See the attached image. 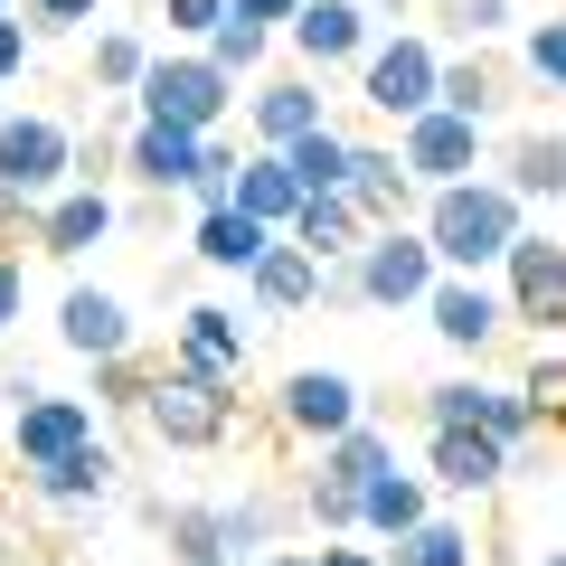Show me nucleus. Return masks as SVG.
<instances>
[{
  "label": "nucleus",
  "mask_w": 566,
  "mask_h": 566,
  "mask_svg": "<svg viewBox=\"0 0 566 566\" xmlns=\"http://www.w3.org/2000/svg\"><path fill=\"white\" fill-rule=\"evenodd\" d=\"M142 424H151L170 453H208V444L237 434V387H199V378H180V368L161 359V387H151Z\"/></svg>",
  "instance_id": "423d86ee"
},
{
  "label": "nucleus",
  "mask_w": 566,
  "mask_h": 566,
  "mask_svg": "<svg viewBox=\"0 0 566 566\" xmlns=\"http://www.w3.org/2000/svg\"><path fill=\"white\" fill-rule=\"evenodd\" d=\"M29 57H39V29L0 10V85H20V76H29Z\"/></svg>",
  "instance_id": "37998d69"
},
{
  "label": "nucleus",
  "mask_w": 566,
  "mask_h": 566,
  "mask_svg": "<svg viewBox=\"0 0 566 566\" xmlns=\"http://www.w3.org/2000/svg\"><path fill=\"white\" fill-rule=\"evenodd\" d=\"M520 76L547 85V95H566V10H557V20H538V29L520 39Z\"/></svg>",
  "instance_id": "4c0bfd02"
},
{
  "label": "nucleus",
  "mask_w": 566,
  "mask_h": 566,
  "mask_svg": "<svg viewBox=\"0 0 566 566\" xmlns=\"http://www.w3.org/2000/svg\"><path fill=\"white\" fill-rule=\"evenodd\" d=\"M20 312H29V264L20 245H0V331H20Z\"/></svg>",
  "instance_id": "c03bdc74"
},
{
  "label": "nucleus",
  "mask_w": 566,
  "mask_h": 566,
  "mask_svg": "<svg viewBox=\"0 0 566 566\" xmlns=\"http://www.w3.org/2000/svg\"><path fill=\"white\" fill-rule=\"evenodd\" d=\"M151 57H161V48L142 39V29L104 20V29H95V66H85V76H95V95H142V76H151Z\"/></svg>",
  "instance_id": "c85d7f7f"
},
{
  "label": "nucleus",
  "mask_w": 566,
  "mask_h": 566,
  "mask_svg": "<svg viewBox=\"0 0 566 566\" xmlns=\"http://www.w3.org/2000/svg\"><path fill=\"white\" fill-rule=\"evenodd\" d=\"M434 104H453V114H472V123H491L510 104V76L501 66H482V57H444V95Z\"/></svg>",
  "instance_id": "473e14b6"
},
{
  "label": "nucleus",
  "mask_w": 566,
  "mask_h": 566,
  "mask_svg": "<svg viewBox=\"0 0 566 566\" xmlns=\"http://www.w3.org/2000/svg\"><path fill=\"white\" fill-rule=\"evenodd\" d=\"M501 293H510V322H528L538 340L566 331V245L547 237V227H528V237L501 255Z\"/></svg>",
  "instance_id": "6e6552de"
},
{
  "label": "nucleus",
  "mask_w": 566,
  "mask_h": 566,
  "mask_svg": "<svg viewBox=\"0 0 566 566\" xmlns=\"http://www.w3.org/2000/svg\"><path fill=\"white\" fill-rule=\"evenodd\" d=\"M322 566H387V557H368V547H322Z\"/></svg>",
  "instance_id": "09e8293b"
},
{
  "label": "nucleus",
  "mask_w": 566,
  "mask_h": 566,
  "mask_svg": "<svg viewBox=\"0 0 566 566\" xmlns=\"http://www.w3.org/2000/svg\"><path fill=\"white\" fill-rule=\"evenodd\" d=\"M66 180H76V133L57 114H0V189L39 208Z\"/></svg>",
  "instance_id": "39448f33"
},
{
  "label": "nucleus",
  "mask_w": 566,
  "mask_h": 566,
  "mask_svg": "<svg viewBox=\"0 0 566 566\" xmlns=\"http://www.w3.org/2000/svg\"><path fill=\"white\" fill-rule=\"evenodd\" d=\"M151 528L170 538V557L180 566H237V547H227V510H208V501H180V510H151Z\"/></svg>",
  "instance_id": "a878e982"
},
{
  "label": "nucleus",
  "mask_w": 566,
  "mask_h": 566,
  "mask_svg": "<svg viewBox=\"0 0 566 566\" xmlns=\"http://www.w3.org/2000/svg\"><path fill=\"white\" fill-rule=\"evenodd\" d=\"M434 95H444V48L416 39V29H397V39H378V48L359 57V104H368V114L416 123Z\"/></svg>",
  "instance_id": "20e7f679"
},
{
  "label": "nucleus",
  "mask_w": 566,
  "mask_h": 566,
  "mask_svg": "<svg viewBox=\"0 0 566 566\" xmlns=\"http://www.w3.org/2000/svg\"><path fill=\"white\" fill-rule=\"evenodd\" d=\"M170 368L199 387H237L245 378V322L227 303H189L180 331H170Z\"/></svg>",
  "instance_id": "f8f14e48"
},
{
  "label": "nucleus",
  "mask_w": 566,
  "mask_h": 566,
  "mask_svg": "<svg viewBox=\"0 0 566 566\" xmlns=\"http://www.w3.org/2000/svg\"><path fill=\"white\" fill-rule=\"evenodd\" d=\"M199 161H208V133H189V123H151V114H142L133 133H123V170H133L142 189H161V199H170V189L189 199Z\"/></svg>",
  "instance_id": "dca6fc26"
},
{
  "label": "nucleus",
  "mask_w": 566,
  "mask_h": 566,
  "mask_svg": "<svg viewBox=\"0 0 566 566\" xmlns=\"http://www.w3.org/2000/svg\"><path fill=\"white\" fill-rule=\"evenodd\" d=\"M416 227L434 237L444 274H501V255L528 237V199L501 170H472V180H453V189H424Z\"/></svg>",
  "instance_id": "f257e3e1"
},
{
  "label": "nucleus",
  "mask_w": 566,
  "mask_h": 566,
  "mask_svg": "<svg viewBox=\"0 0 566 566\" xmlns=\"http://www.w3.org/2000/svg\"><path fill=\"white\" fill-rule=\"evenodd\" d=\"M303 520L322 528V538L359 528V482H340V472H312V482H303Z\"/></svg>",
  "instance_id": "c9c22d12"
},
{
  "label": "nucleus",
  "mask_w": 566,
  "mask_h": 566,
  "mask_svg": "<svg viewBox=\"0 0 566 566\" xmlns=\"http://www.w3.org/2000/svg\"><path fill=\"white\" fill-rule=\"evenodd\" d=\"M274 39H283V29H264V20H245V10H227V20L208 29V57H218L227 76H255V66L274 57Z\"/></svg>",
  "instance_id": "72a5a7b5"
},
{
  "label": "nucleus",
  "mask_w": 566,
  "mask_h": 566,
  "mask_svg": "<svg viewBox=\"0 0 566 566\" xmlns=\"http://www.w3.org/2000/svg\"><path fill=\"white\" fill-rule=\"evenodd\" d=\"M283 39H293L303 66H359L378 48V10H359V0H303V20L283 29Z\"/></svg>",
  "instance_id": "f3484780"
},
{
  "label": "nucleus",
  "mask_w": 566,
  "mask_h": 566,
  "mask_svg": "<svg viewBox=\"0 0 566 566\" xmlns=\"http://www.w3.org/2000/svg\"><path fill=\"white\" fill-rule=\"evenodd\" d=\"M538 566H566V547H547V557H538Z\"/></svg>",
  "instance_id": "8fccbe9b"
},
{
  "label": "nucleus",
  "mask_w": 566,
  "mask_h": 566,
  "mask_svg": "<svg viewBox=\"0 0 566 566\" xmlns=\"http://www.w3.org/2000/svg\"><path fill=\"white\" fill-rule=\"evenodd\" d=\"M0 95H10V85H0Z\"/></svg>",
  "instance_id": "603ef678"
},
{
  "label": "nucleus",
  "mask_w": 566,
  "mask_h": 566,
  "mask_svg": "<svg viewBox=\"0 0 566 566\" xmlns=\"http://www.w3.org/2000/svg\"><path fill=\"white\" fill-rule=\"evenodd\" d=\"M349 151H359V142H349L340 123H312L303 142H283V161H293V180H303V199H312V189H349Z\"/></svg>",
  "instance_id": "c756f323"
},
{
  "label": "nucleus",
  "mask_w": 566,
  "mask_h": 566,
  "mask_svg": "<svg viewBox=\"0 0 566 566\" xmlns=\"http://www.w3.org/2000/svg\"><path fill=\"white\" fill-rule=\"evenodd\" d=\"M114 227H123L114 189H104V180H66L57 199H39V227H29V237H39V255L76 264V255H95V245L114 237Z\"/></svg>",
  "instance_id": "9b49d317"
},
{
  "label": "nucleus",
  "mask_w": 566,
  "mask_h": 566,
  "mask_svg": "<svg viewBox=\"0 0 566 566\" xmlns=\"http://www.w3.org/2000/svg\"><path fill=\"white\" fill-rule=\"evenodd\" d=\"M95 444V406L85 397H29V406H10V463L20 472H48V463H66V453H85Z\"/></svg>",
  "instance_id": "9d476101"
},
{
  "label": "nucleus",
  "mask_w": 566,
  "mask_h": 566,
  "mask_svg": "<svg viewBox=\"0 0 566 566\" xmlns=\"http://www.w3.org/2000/svg\"><path fill=\"white\" fill-rule=\"evenodd\" d=\"M0 10H20V0H0Z\"/></svg>",
  "instance_id": "3c124183"
},
{
  "label": "nucleus",
  "mask_w": 566,
  "mask_h": 566,
  "mask_svg": "<svg viewBox=\"0 0 566 566\" xmlns=\"http://www.w3.org/2000/svg\"><path fill=\"white\" fill-rule=\"evenodd\" d=\"M322 274H331V264L312 255V245L293 237V227H283V237L264 245V264L245 274V293H255V312H264V322H293V312H312V303H322Z\"/></svg>",
  "instance_id": "a211bd4d"
},
{
  "label": "nucleus",
  "mask_w": 566,
  "mask_h": 566,
  "mask_svg": "<svg viewBox=\"0 0 566 566\" xmlns=\"http://www.w3.org/2000/svg\"><path fill=\"white\" fill-rule=\"evenodd\" d=\"M528 406L547 416V434H566V340H538V359H528Z\"/></svg>",
  "instance_id": "58836bf2"
},
{
  "label": "nucleus",
  "mask_w": 566,
  "mask_h": 566,
  "mask_svg": "<svg viewBox=\"0 0 566 566\" xmlns=\"http://www.w3.org/2000/svg\"><path fill=\"white\" fill-rule=\"evenodd\" d=\"M237 10H245V20H264V29H293V20H303V0H237Z\"/></svg>",
  "instance_id": "49530a36"
},
{
  "label": "nucleus",
  "mask_w": 566,
  "mask_h": 566,
  "mask_svg": "<svg viewBox=\"0 0 566 566\" xmlns=\"http://www.w3.org/2000/svg\"><path fill=\"white\" fill-rule=\"evenodd\" d=\"M444 20H453V39L491 48V39H510V20H520V10H510V0H453Z\"/></svg>",
  "instance_id": "a19ab883"
},
{
  "label": "nucleus",
  "mask_w": 566,
  "mask_h": 566,
  "mask_svg": "<svg viewBox=\"0 0 566 566\" xmlns=\"http://www.w3.org/2000/svg\"><path fill=\"white\" fill-rule=\"evenodd\" d=\"M424 322H434L444 349H491L510 331V293L491 274H444L434 293H424Z\"/></svg>",
  "instance_id": "ddd939ff"
},
{
  "label": "nucleus",
  "mask_w": 566,
  "mask_h": 566,
  "mask_svg": "<svg viewBox=\"0 0 566 566\" xmlns=\"http://www.w3.org/2000/svg\"><path fill=\"white\" fill-rule=\"evenodd\" d=\"M237 208L245 218H264V227H293V208H303V180H293V161L283 151H245V170H237Z\"/></svg>",
  "instance_id": "bb28decb"
},
{
  "label": "nucleus",
  "mask_w": 566,
  "mask_h": 566,
  "mask_svg": "<svg viewBox=\"0 0 566 566\" xmlns=\"http://www.w3.org/2000/svg\"><path fill=\"white\" fill-rule=\"evenodd\" d=\"M142 114L151 123H189V133H227V114H237V76H227L208 48H161L151 57V76H142Z\"/></svg>",
  "instance_id": "f03ea898"
},
{
  "label": "nucleus",
  "mask_w": 566,
  "mask_h": 566,
  "mask_svg": "<svg viewBox=\"0 0 566 566\" xmlns=\"http://www.w3.org/2000/svg\"><path fill=\"white\" fill-rule=\"evenodd\" d=\"M255 566H322V547H264Z\"/></svg>",
  "instance_id": "de8ad7c7"
},
{
  "label": "nucleus",
  "mask_w": 566,
  "mask_h": 566,
  "mask_svg": "<svg viewBox=\"0 0 566 566\" xmlns=\"http://www.w3.org/2000/svg\"><path fill=\"white\" fill-rule=\"evenodd\" d=\"M57 340L76 349L85 368H95V359H123V349H142V331H133V303H123V293H95V283H76V293L57 303Z\"/></svg>",
  "instance_id": "6ab92c4d"
},
{
  "label": "nucleus",
  "mask_w": 566,
  "mask_h": 566,
  "mask_svg": "<svg viewBox=\"0 0 566 566\" xmlns=\"http://www.w3.org/2000/svg\"><path fill=\"white\" fill-rule=\"evenodd\" d=\"M20 10H29L39 39H85V29L104 20V0H20Z\"/></svg>",
  "instance_id": "ea45409f"
},
{
  "label": "nucleus",
  "mask_w": 566,
  "mask_h": 566,
  "mask_svg": "<svg viewBox=\"0 0 566 566\" xmlns=\"http://www.w3.org/2000/svg\"><path fill=\"white\" fill-rule=\"evenodd\" d=\"M424 424H482V434H501V444L547 434V416L528 406V387H491V378H444V387H424Z\"/></svg>",
  "instance_id": "1a4fd4ad"
},
{
  "label": "nucleus",
  "mask_w": 566,
  "mask_h": 566,
  "mask_svg": "<svg viewBox=\"0 0 566 566\" xmlns=\"http://www.w3.org/2000/svg\"><path fill=\"white\" fill-rule=\"evenodd\" d=\"M349 199L368 208V227H397L406 208H424V189H416V170H406L397 142H359V151H349Z\"/></svg>",
  "instance_id": "aec40b11"
},
{
  "label": "nucleus",
  "mask_w": 566,
  "mask_h": 566,
  "mask_svg": "<svg viewBox=\"0 0 566 566\" xmlns=\"http://www.w3.org/2000/svg\"><path fill=\"white\" fill-rule=\"evenodd\" d=\"M274 237H283V227L245 218V208H208V218H199V237H189V245H199V264H208V274H255V264H264V245H274Z\"/></svg>",
  "instance_id": "5701e85b"
},
{
  "label": "nucleus",
  "mask_w": 566,
  "mask_h": 566,
  "mask_svg": "<svg viewBox=\"0 0 566 566\" xmlns=\"http://www.w3.org/2000/svg\"><path fill=\"white\" fill-rule=\"evenodd\" d=\"M424 472H434L453 501H482V491L510 482V444L482 434V424H424Z\"/></svg>",
  "instance_id": "4468645a"
},
{
  "label": "nucleus",
  "mask_w": 566,
  "mask_h": 566,
  "mask_svg": "<svg viewBox=\"0 0 566 566\" xmlns=\"http://www.w3.org/2000/svg\"><path fill=\"white\" fill-rule=\"evenodd\" d=\"M349 274H359V303L424 312V293L444 283V255H434V237H424L416 218H397V227H368V245L349 255Z\"/></svg>",
  "instance_id": "7ed1b4c3"
},
{
  "label": "nucleus",
  "mask_w": 566,
  "mask_h": 566,
  "mask_svg": "<svg viewBox=\"0 0 566 566\" xmlns=\"http://www.w3.org/2000/svg\"><path fill=\"white\" fill-rule=\"evenodd\" d=\"M237 0H161V20H170V39H189V48H208V29L227 20Z\"/></svg>",
  "instance_id": "79ce46f5"
},
{
  "label": "nucleus",
  "mask_w": 566,
  "mask_h": 566,
  "mask_svg": "<svg viewBox=\"0 0 566 566\" xmlns=\"http://www.w3.org/2000/svg\"><path fill=\"white\" fill-rule=\"evenodd\" d=\"M501 180L520 189L528 208H538V199H566V133H547V123H528V133H520V142L501 151Z\"/></svg>",
  "instance_id": "b1692460"
},
{
  "label": "nucleus",
  "mask_w": 566,
  "mask_h": 566,
  "mask_svg": "<svg viewBox=\"0 0 566 566\" xmlns=\"http://www.w3.org/2000/svg\"><path fill=\"white\" fill-rule=\"evenodd\" d=\"M274 416L293 424V434H312V444H331V434H349L368 406H359V378H349V368H293L283 397H274Z\"/></svg>",
  "instance_id": "2eb2a0df"
},
{
  "label": "nucleus",
  "mask_w": 566,
  "mask_h": 566,
  "mask_svg": "<svg viewBox=\"0 0 566 566\" xmlns=\"http://www.w3.org/2000/svg\"><path fill=\"white\" fill-rule=\"evenodd\" d=\"M322 472H340V482H378V472H397V434H387V424H349V434H331V444H322Z\"/></svg>",
  "instance_id": "7c9ffc66"
},
{
  "label": "nucleus",
  "mask_w": 566,
  "mask_h": 566,
  "mask_svg": "<svg viewBox=\"0 0 566 566\" xmlns=\"http://www.w3.org/2000/svg\"><path fill=\"white\" fill-rule=\"evenodd\" d=\"M114 170H123L114 142H104V133H76V180H114Z\"/></svg>",
  "instance_id": "a18cd8bd"
},
{
  "label": "nucleus",
  "mask_w": 566,
  "mask_h": 566,
  "mask_svg": "<svg viewBox=\"0 0 566 566\" xmlns=\"http://www.w3.org/2000/svg\"><path fill=\"white\" fill-rule=\"evenodd\" d=\"M397 566H472V528H463V520H434V510H424V520L397 538Z\"/></svg>",
  "instance_id": "f704fd0d"
},
{
  "label": "nucleus",
  "mask_w": 566,
  "mask_h": 566,
  "mask_svg": "<svg viewBox=\"0 0 566 566\" xmlns=\"http://www.w3.org/2000/svg\"><path fill=\"white\" fill-rule=\"evenodd\" d=\"M114 444H104V434H95V444H85V453H66V463H48V472H29V482H39V501L48 510H95L104 501V491H114Z\"/></svg>",
  "instance_id": "393cba45"
},
{
  "label": "nucleus",
  "mask_w": 566,
  "mask_h": 566,
  "mask_svg": "<svg viewBox=\"0 0 566 566\" xmlns=\"http://www.w3.org/2000/svg\"><path fill=\"white\" fill-rule=\"evenodd\" d=\"M218 510H227V547H237V566H255L264 547L283 538V520H293L303 501H274V491H245V501H218Z\"/></svg>",
  "instance_id": "2f4dec72"
},
{
  "label": "nucleus",
  "mask_w": 566,
  "mask_h": 566,
  "mask_svg": "<svg viewBox=\"0 0 566 566\" xmlns=\"http://www.w3.org/2000/svg\"><path fill=\"white\" fill-rule=\"evenodd\" d=\"M293 237H303L322 264H349V255L368 245V208L349 199V189H312V199L293 208Z\"/></svg>",
  "instance_id": "4be33fe9"
},
{
  "label": "nucleus",
  "mask_w": 566,
  "mask_h": 566,
  "mask_svg": "<svg viewBox=\"0 0 566 566\" xmlns=\"http://www.w3.org/2000/svg\"><path fill=\"white\" fill-rule=\"evenodd\" d=\"M312 123H322V85H312V76H274V85H255V95H245V133H255L264 151L303 142Z\"/></svg>",
  "instance_id": "412c9836"
},
{
  "label": "nucleus",
  "mask_w": 566,
  "mask_h": 566,
  "mask_svg": "<svg viewBox=\"0 0 566 566\" xmlns=\"http://www.w3.org/2000/svg\"><path fill=\"white\" fill-rule=\"evenodd\" d=\"M482 142H491V123L453 114V104H424L416 123H397V151H406V170H416V189L472 180V170H482Z\"/></svg>",
  "instance_id": "0eeeda50"
},
{
  "label": "nucleus",
  "mask_w": 566,
  "mask_h": 566,
  "mask_svg": "<svg viewBox=\"0 0 566 566\" xmlns=\"http://www.w3.org/2000/svg\"><path fill=\"white\" fill-rule=\"evenodd\" d=\"M424 482H434V472H378V482L359 491V528H368V538H387V547H397L406 528H416L424 510H434V501H424Z\"/></svg>",
  "instance_id": "cd10ccee"
},
{
  "label": "nucleus",
  "mask_w": 566,
  "mask_h": 566,
  "mask_svg": "<svg viewBox=\"0 0 566 566\" xmlns=\"http://www.w3.org/2000/svg\"><path fill=\"white\" fill-rule=\"evenodd\" d=\"M151 387H161V368H142V349H123V359H95V406H151Z\"/></svg>",
  "instance_id": "e433bc0d"
}]
</instances>
